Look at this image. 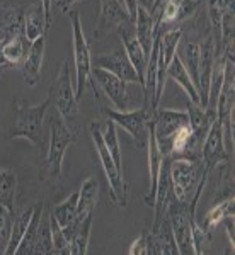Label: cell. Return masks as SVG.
<instances>
[{"label":"cell","instance_id":"8d00e7d4","mask_svg":"<svg viewBox=\"0 0 235 255\" xmlns=\"http://www.w3.org/2000/svg\"><path fill=\"white\" fill-rule=\"evenodd\" d=\"M119 2L123 3L125 10L128 12V15H130V19H131V22H135V19H137V14H138L140 0H119Z\"/></svg>","mask_w":235,"mask_h":255},{"label":"cell","instance_id":"cb8c5ba5","mask_svg":"<svg viewBox=\"0 0 235 255\" xmlns=\"http://www.w3.org/2000/svg\"><path fill=\"white\" fill-rule=\"evenodd\" d=\"M99 197V182L94 177H87L82 184V187L78 189V208H77V216L85 218L90 213H94Z\"/></svg>","mask_w":235,"mask_h":255},{"label":"cell","instance_id":"83f0119b","mask_svg":"<svg viewBox=\"0 0 235 255\" xmlns=\"http://www.w3.org/2000/svg\"><path fill=\"white\" fill-rule=\"evenodd\" d=\"M101 134H102V141H104L106 148H108L111 158L114 160L118 170L123 174V158H121V148H119V138H118V129L111 119L104 123L101 126Z\"/></svg>","mask_w":235,"mask_h":255},{"label":"cell","instance_id":"5b68a950","mask_svg":"<svg viewBox=\"0 0 235 255\" xmlns=\"http://www.w3.org/2000/svg\"><path fill=\"white\" fill-rule=\"evenodd\" d=\"M90 136H92L94 141V148H96V153L99 155V162H101V167L106 174V179H108L109 189H111V199L121 208H126V199H128V191H126V184L125 179H123V174L118 170L114 160L111 158L108 148H106L104 141H102V134H101V125L94 121L90 125Z\"/></svg>","mask_w":235,"mask_h":255},{"label":"cell","instance_id":"6da1fadb","mask_svg":"<svg viewBox=\"0 0 235 255\" xmlns=\"http://www.w3.org/2000/svg\"><path fill=\"white\" fill-rule=\"evenodd\" d=\"M75 133L70 129L65 119L60 116H53L49 123V145L46 153V174L51 186H63V157L67 150L75 143Z\"/></svg>","mask_w":235,"mask_h":255},{"label":"cell","instance_id":"ffe728a7","mask_svg":"<svg viewBox=\"0 0 235 255\" xmlns=\"http://www.w3.org/2000/svg\"><path fill=\"white\" fill-rule=\"evenodd\" d=\"M177 56L183 61L184 68H186L198 94H200V43L193 39H184L183 44H181V55Z\"/></svg>","mask_w":235,"mask_h":255},{"label":"cell","instance_id":"3957f363","mask_svg":"<svg viewBox=\"0 0 235 255\" xmlns=\"http://www.w3.org/2000/svg\"><path fill=\"white\" fill-rule=\"evenodd\" d=\"M169 175H171V187L174 197L186 204H189V201L193 199L201 179L208 177L203 168V162H195L188 158H171Z\"/></svg>","mask_w":235,"mask_h":255},{"label":"cell","instance_id":"8fae6325","mask_svg":"<svg viewBox=\"0 0 235 255\" xmlns=\"http://www.w3.org/2000/svg\"><path fill=\"white\" fill-rule=\"evenodd\" d=\"M90 79L97 82L99 87L102 89L104 96L109 99V102L114 106L116 111H130V97H128L126 82L118 79L116 75L106 72L102 68H92L90 70Z\"/></svg>","mask_w":235,"mask_h":255},{"label":"cell","instance_id":"52a82bcc","mask_svg":"<svg viewBox=\"0 0 235 255\" xmlns=\"http://www.w3.org/2000/svg\"><path fill=\"white\" fill-rule=\"evenodd\" d=\"M48 97L51 99V102H55L58 114L65 119L67 125L70 119L78 114V101L75 97V85H73L72 80V70H70L68 60H65L61 63L58 77L49 87Z\"/></svg>","mask_w":235,"mask_h":255},{"label":"cell","instance_id":"d590c367","mask_svg":"<svg viewBox=\"0 0 235 255\" xmlns=\"http://www.w3.org/2000/svg\"><path fill=\"white\" fill-rule=\"evenodd\" d=\"M130 255H148V232H143L130 247Z\"/></svg>","mask_w":235,"mask_h":255},{"label":"cell","instance_id":"7a4b0ae2","mask_svg":"<svg viewBox=\"0 0 235 255\" xmlns=\"http://www.w3.org/2000/svg\"><path fill=\"white\" fill-rule=\"evenodd\" d=\"M51 106V99L46 97L43 102L34 106H27L24 102H14V113L15 119L14 125L7 133V138H26L27 141H31L34 146L41 145V128H43L44 116L46 111Z\"/></svg>","mask_w":235,"mask_h":255},{"label":"cell","instance_id":"603a6c76","mask_svg":"<svg viewBox=\"0 0 235 255\" xmlns=\"http://www.w3.org/2000/svg\"><path fill=\"white\" fill-rule=\"evenodd\" d=\"M234 203H235L234 196H229V197H225V199L217 201V203L212 206V209L205 215L201 228L212 235L213 230H215L218 225L224 223L225 218L234 216Z\"/></svg>","mask_w":235,"mask_h":255},{"label":"cell","instance_id":"ba28073f","mask_svg":"<svg viewBox=\"0 0 235 255\" xmlns=\"http://www.w3.org/2000/svg\"><path fill=\"white\" fill-rule=\"evenodd\" d=\"M189 125L186 111L157 108L154 113V133L162 157H171V143L177 129Z\"/></svg>","mask_w":235,"mask_h":255},{"label":"cell","instance_id":"484cf974","mask_svg":"<svg viewBox=\"0 0 235 255\" xmlns=\"http://www.w3.org/2000/svg\"><path fill=\"white\" fill-rule=\"evenodd\" d=\"M181 39H183V31L181 29H169L166 32L159 29V55L162 58L164 65H166V68L177 55Z\"/></svg>","mask_w":235,"mask_h":255},{"label":"cell","instance_id":"60d3db41","mask_svg":"<svg viewBox=\"0 0 235 255\" xmlns=\"http://www.w3.org/2000/svg\"><path fill=\"white\" fill-rule=\"evenodd\" d=\"M3 68L5 67H0V77H2V73H3Z\"/></svg>","mask_w":235,"mask_h":255},{"label":"cell","instance_id":"b9f144b4","mask_svg":"<svg viewBox=\"0 0 235 255\" xmlns=\"http://www.w3.org/2000/svg\"><path fill=\"white\" fill-rule=\"evenodd\" d=\"M0 38H2V27H0Z\"/></svg>","mask_w":235,"mask_h":255},{"label":"cell","instance_id":"4316f807","mask_svg":"<svg viewBox=\"0 0 235 255\" xmlns=\"http://www.w3.org/2000/svg\"><path fill=\"white\" fill-rule=\"evenodd\" d=\"M32 213H34V206L32 208H27V209H22L20 213L14 216V223H12V233H10V242H9V247H7V252L5 255H15V250L22 240L24 233L27 230V225H29L31 218H32Z\"/></svg>","mask_w":235,"mask_h":255},{"label":"cell","instance_id":"74e56055","mask_svg":"<svg viewBox=\"0 0 235 255\" xmlns=\"http://www.w3.org/2000/svg\"><path fill=\"white\" fill-rule=\"evenodd\" d=\"M41 5H43V10H44V17H46V26L49 29V26H51V19H53V0H39Z\"/></svg>","mask_w":235,"mask_h":255},{"label":"cell","instance_id":"4fadbf2b","mask_svg":"<svg viewBox=\"0 0 235 255\" xmlns=\"http://www.w3.org/2000/svg\"><path fill=\"white\" fill-rule=\"evenodd\" d=\"M119 38L123 41V49H125L126 56L130 58L131 65L137 70V75L140 80V85H142L143 90V84H145V70H147V60L148 56L143 51L142 44L138 43L137 34H135V26L131 20H126L125 24L118 27Z\"/></svg>","mask_w":235,"mask_h":255},{"label":"cell","instance_id":"7c38bea8","mask_svg":"<svg viewBox=\"0 0 235 255\" xmlns=\"http://www.w3.org/2000/svg\"><path fill=\"white\" fill-rule=\"evenodd\" d=\"M126 20H131V19L119 0H101L97 22H96V26H94V32H92L94 39L99 41V39L106 38L111 31L118 29Z\"/></svg>","mask_w":235,"mask_h":255},{"label":"cell","instance_id":"ab89813d","mask_svg":"<svg viewBox=\"0 0 235 255\" xmlns=\"http://www.w3.org/2000/svg\"><path fill=\"white\" fill-rule=\"evenodd\" d=\"M55 2H56V5L60 7L61 12H68V10H72V5L77 3L78 0H53V3Z\"/></svg>","mask_w":235,"mask_h":255},{"label":"cell","instance_id":"e0dca14e","mask_svg":"<svg viewBox=\"0 0 235 255\" xmlns=\"http://www.w3.org/2000/svg\"><path fill=\"white\" fill-rule=\"evenodd\" d=\"M147 150H148V179H150V186H148V192L145 196V204L147 206H154L155 203V192H157V182H159V172L160 165H162V153L157 145L155 133H154V121L150 123L148 128V141H147Z\"/></svg>","mask_w":235,"mask_h":255},{"label":"cell","instance_id":"836d02e7","mask_svg":"<svg viewBox=\"0 0 235 255\" xmlns=\"http://www.w3.org/2000/svg\"><path fill=\"white\" fill-rule=\"evenodd\" d=\"M49 225H51V237H53V255H70V242L65 237L61 226L49 213Z\"/></svg>","mask_w":235,"mask_h":255},{"label":"cell","instance_id":"7402d4cb","mask_svg":"<svg viewBox=\"0 0 235 255\" xmlns=\"http://www.w3.org/2000/svg\"><path fill=\"white\" fill-rule=\"evenodd\" d=\"M2 39V53L9 67H20L27 55L31 43L26 34L14 36V38H0Z\"/></svg>","mask_w":235,"mask_h":255},{"label":"cell","instance_id":"9c48e42d","mask_svg":"<svg viewBox=\"0 0 235 255\" xmlns=\"http://www.w3.org/2000/svg\"><path fill=\"white\" fill-rule=\"evenodd\" d=\"M196 216L189 213V206L186 203H181L176 197L167 206V220L171 223L172 235H174L177 252L179 255H195L191 237V221Z\"/></svg>","mask_w":235,"mask_h":255},{"label":"cell","instance_id":"f1b7e54d","mask_svg":"<svg viewBox=\"0 0 235 255\" xmlns=\"http://www.w3.org/2000/svg\"><path fill=\"white\" fill-rule=\"evenodd\" d=\"M77 208H78V191L72 192L67 199L61 201L60 204H56L51 211V216L56 220L61 228H65L68 223H72L77 216Z\"/></svg>","mask_w":235,"mask_h":255},{"label":"cell","instance_id":"d6a6232c","mask_svg":"<svg viewBox=\"0 0 235 255\" xmlns=\"http://www.w3.org/2000/svg\"><path fill=\"white\" fill-rule=\"evenodd\" d=\"M12 223H14V211L0 204V255H5L10 242Z\"/></svg>","mask_w":235,"mask_h":255},{"label":"cell","instance_id":"8992f818","mask_svg":"<svg viewBox=\"0 0 235 255\" xmlns=\"http://www.w3.org/2000/svg\"><path fill=\"white\" fill-rule=\"evenodd\" d=\"M108 119L114 123L116 126L123 128L137 146L145 148L148 141V128L154 121V113L147 108L133 109V111H116V109H102Z\"/></svg>","mask_w":235,"mask_h":255},{"label":"cell","instance_id":"5bb4252c","mask_svg":"<svg viewBox=\"0 0 235 255\" xmlns=\"http://www.w3.org/2000/svg\"><path fill=\"white\" fill-rule=\"evenodd\" d=\"M96 67L113 73V75H116L118 79H121L123 82H126V84L140 85L137 70H135L130 58L126 56L125 49H114L113 53H104V55L97 56Z\"/></svg>","mask_w":235,"mask_h":255},{"label":"cell","instance_id":"4dcf8cb0","mask_svg":"<svg viewBox=\"0 0 235 255\" xmlns=\"http://www.w3.org/2000/svg\"><path fill=\"white\" fill-rule=\"evenodd\" d=\"M41 216H43V204H38L34 206V213H32V218L27 225V230L24 233L22 240L15 250V255H31L32 254V247H34V240H36V232H38V226L41 221Z\"/></svg>","mask_w":235,"mask_h":255},{"label":"cell","instance_id":"9a60e30c","mask_svg":"<svg viewBox=\"0 0 235 255\" xmlns=\"http://www.w3.org/2000/svg\"><path fill=\"white\" fill-rule=\"evenodd\" d=\"M215 58H217L215 38L210 32L200 43V101L205 109H206V101H208V87H210V79H212V70H213V63H215Z\"/></svg>","mask_w":235,"mask_h":255},{"label":"cell","instance_id":"30bf717a","mask_svg":"<svg viewBox=\"0 0 235 255\" xmlns=\"http://www.w3.org/2000/svg\"><path fill=\"white\" fill-rule=\"evenodd\" d=\"M201 162L206 174H212L220 163H229V153L225 148V131L224 121L220 118H215L206 133L203 150H201Z\"/></svg>","mask_w":235,"mask_h":255},{"label":"cell","instance_id":"d6986e66","mask_svg":"<svg viewBox=\"0 0 235 255\" xmlns=\"http://www.w3.org/2000/svg\"><path fill=\"white\" fill-rule=\"evenodd\" d=\"M24 31H26V38L29 43L41 38V36H46L48 26L41 2L34 3L27 10H24Z\"/></svg>","mask_w":235,"mask_h":255},{"label":"cell","instance_id":"2e32d148","mask_svg":"<svg viewBox=\"0 0 235 255\" xmlns=\"http://www.w3.org/2000/svg\"><path fill=\"white\" fill-rule=\"evenodd\" d=\"M44 51H46V36H41V38L34 39L31 43L26 58H24L22 65L19 67L24 82H26L29 87H34L39 82L41 70H43Z\"/></svg>","mask_w":235,"mask_h":255},{"label":"cell","instance_id":"277c9868","mask_svg":"<svg viewBox=\"0 0 235 255\" xmlns=\"http://www.w3.org/2000/svg\"><path fill=\"white\" fill-rule=\"evenodd\" d=\"M70 22H72V43H73V72H75V97L80 101L87 82L90 80V70H92V56H90L89 43L85 39L84 29H82L80 15L77 10H68Z\"/></svg>","mask_w":235,"mask_h":255},{"label":"cell","instance_id":"ac0fdd59","mask_svg":"<svg viewBox=\"0 0 235 255\" xmlns=\"http://www.w3.org/2000/svg\"><path fill=\"white\" fill-rule=\"evenodd\" d=\"M133 26H135V34H137L138 43L142 44L143 51H145V55L148 56L152 46H154V39L159 29H157V26H155V17L148 12L147 7L142 5V3H140V7H138V14H137V19H135Z\"/></svg>","mask_w":235,"mask_h":255},{"label":"cell","instance_id":"f35d334b","mask_svg":"<svg viewBox=\"0 0 235 255\" xmlns=\"http://www.w3.org/2000/svg\"><path fill=\"white\" fill-rule=\"evenodd\" d=\"M164 2H166V0H147V3H150V10L148 12H150L154 17H157V15L160 14V9H162Z\"/></svg>","mask_w":235,"mask_h":255},{"label":"cell","instance_id":"f546056e","mask_svg":"<svg viewBox=\"0 0 235 255\" xmlns=\"http://www.w3.org/2000/svg\"><path fill=\"white\" fill-rule=\"evenodd\" d=\"M32 254L36 255H53V237H51V225H49V216L43 213L36 232L34 247H32Z\"/></svg>","mask_w":235,"mask_h":255},{"label":"cell","instance_id":"44dd1931","mask_svg":"<svg viewBox=\"0 0 235 255\" xmlns=\"http://www.w3.org/2000/svg\"><path fill=\"white\" fill-rule=\"evenodd\" d=\"M167 79L174 80L176 84L188 94L189 101L196 102V104L201 106L200 94H198V90L195 87V84H193L191 77H189V73L186 72V68H184L183 61L179 60V56H177V55L172 58V61L169 63V67H167Z\"/></svg>","mask_w":235,"mask_h":255},{"label":"cell","instance_id":"e575fe53","mask_svg":"<svg viewBox=\"0 0 235 255\" xmlns=\"http://www.w3.org/2000/svg\"><path fill=\"white\" fill-rule=\"evenodd\" d=\"M191 237H193V249H195V255H201L205 252V247L210 244V235L208 232H205L200 225L196 223V220L191 221Z\"/></svg>","mask_w":235,"mask_h":255},{"label":"cell","instance_id":"1f68e13d","mask_svg":"<svg viewBox=\"0 0 235 255\" xmlns=\"http://www.w3.org/2000/svg\"><path fill=\"white\" fill-rule=\"evenodd\" d=\"M92 215L94 213H90V215L80 223V226L77 228L75 235H73L72 242H70V255H85L87 254L90 228H92V220H94Z\"/></svg>","mask_w":235,"mask_h":255},{"label":"cell","instance_id":"d4e9b609","mask_svg":"<svg viewBox=\"0 0 235 255\" xmlns=\"http://www.w3.org/2000/svg\"><path fill=\"white\" fill-rule=\"evenodd\" d=\"M15 191H17V174L12 168H0V204L14 211Z\"/></svg>","mask_w":235,"mask_h":255}]
</instances>
